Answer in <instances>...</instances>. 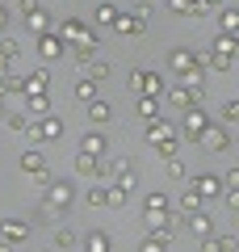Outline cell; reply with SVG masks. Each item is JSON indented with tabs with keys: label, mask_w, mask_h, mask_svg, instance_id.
<instances>
[{
	"label": "cell",
	"mask_w": 239,
	"mask_h": 252,
	"mask_svg": "<svg viewBox=\"0 0 239 252\" xmlns=\"http://www.w3.org/2000/svg\"><path fill=\"white\" fill-rule=\"evenodd\" d=\"M89 122L92 126H105V122H114V105H109V101H89Z\"/></svg>",
	"instance_id": "cell-14"
},
{
	"label": "cell",
	"mask_w": 239,
	"mask_h": 252,
	"mask_svg": "<svg viewBox=\"0 0 239 252\" xmlns=\"http://www.w3.org/2000/svg\"><path fill=\"white\" fill-rule=\"evenodd\" d=\"M21 172H26V177H34V181H42V185H51V164H46V156L42 152H34V147H30L26 156H21Z\"/></svg>",
	"instance_id": "cell-3"
},
{
	"label": "cell",
	"mask_w": 239,
	"mask_h": 252,
	"mask_svg": "<svg viewBox=\"0 0 239 252\" xmlns=\"http://www.w3.org/2000/svg\"><path fill=\"white\" fill-rule=\"evenodd\" d=\"M210 51H214V55H227V59H235V55H239V38H231V34H218Z\"/></svg>",
	"instance_id": "cell-22"
},
{
	"label": "cell",
	"mask_w": 239,
	"mask_h": 252,
	"mask_svg": "<svg viewBox=\"0 0 239 252\" xmlns=\"http://www.w3.org/2000/svg\"><path fill=\"white\" fill-rule=\"evenodd\" d=\"M222 122H227V126H239V97H231L227 105H222Z\"/></svg>",
	"instance_id": "cell-32"
},
{
	"label": "cell",
	"mask_w": 239,
	"mask_h": 252,
	"mask_svg": "<svg viewBox=\"0 0 239 252\" xmlns=\"http://www.w3.org/2000/svg\"><path fill=\"white\" fill-rule=\"evenodd\" d=\"M4 76H9V59H0V80H4Z\"/></svg>",
	"instance_id": "cell-47"
},
{
	"label": "cell",
	"mask_w": 239,
	"mask_h": 252,
	"mask_svg": "<svg viewBox=\"0 0 239 252\" xmlns=\"http://www.w3.org/2000/svg\"><path fill=\"white\" fill-rule=\"evenodd\" d=\"M38 55H42V59H63L67 46H63V38L55 34V30H46V34H38Z\"/></svg>",
	"instance_id": "cell-8"
},
{
	"label": "cell",
	"mask_w": 239,
	"mask_h": 252,
	"mask_svg": "<svg viewBox=\"0 0 239 252\" xmlns=\"http://www.w3.org/2000/svg\"><path fill=\"white\" fill-rule=\"evenodd\" d=\"M105 206H109V210H122V206H126V189L105 185Z\"/></svg>",
	"instance_id": "cell-28"
},
{
	"label": "cell",
	"mask_w": 239,
	"mask_h": 252,
	"mask_svg": "<svg viewBox=\"0 0 239 252\" xmlns=\"http://www.w3.org/2000/svg\"><path fill=\"white\" fill-rule=\"evenodd\" d=\"M189 231H193L197 240H214V219H210V215H197V210H193V219H189Z\"/></svg>",
	"instance_id": "cell-16"
},
{
	"label": "cell",
	"mask_w": 239,
	"mask_h": 252,
	"mask_svg": "<svg viewBox=\"0 0 239 252\" xmlns=\"http://www.w3.org/2000/svg\"><path fill=\"white\" fill-rule=\"evenodd\" d=\"M155 152H159V160H177V156H180V135H172L168 143H159Z\"/></svg>",
	"instance_id": "cell-31"
},
{
	"label": "cell",
	"mask_w": 239,
	"mask_h": 252,
	"mask_svg": "<svg viewBox=\"0 0 239 252\" xmlns=\"http://www.w3.org/2000/svg\"><path fill=\"white\" fill-rule=\"evenodd\" d=\"M0 240H9V244L30 240V223L26 219H4V223H0Z\"/></svg>",
	"instance_id": "cell-12"
},
{
	"label": "cell",
	"mask_w": 239,
	"mask_h": 252,
	"mask_svg": "<svg viewBox=\"0 0 239 252\" xmlns=\"http://www.w3.org/2000/svg\"><path fill=\"white\" fill-rule=\"evenodd\" d=\"M55 248L71 252V248H76V231H71V227H59V231H55Z\"/></svg>",
	"instance_id": "cell-27"
},
{
	"label": "cell",
	"mask_w": 239,
	"mask_h": 252,
	"mask_svg": "<svg viewBox=\"0 0 239 252\" xmlns=\"http://www.w3.org/2000/svg\"><path fill=\"white\" fill-rule=\"evenodd\" d=\"M126 89H130V93H139V97H143V67H134V72L126 76Z\"/></svg>",
	"instance_id": "cell-39"
},
{
	"label": "cell",
	"mask_w": 239,
	"mask_h": 252,
	"mask_svg": "<svg viewBox=\"0 0 239 252\" xmlns=\"http://www.w3.org/2000/svg\"><path fill=\"white\" fill-rule=\"evenodd\" d=\"M9 130L13 135H30V118L26 114H9Z\"/></svg>",
	"instance_id": "cell-33"
},
{
	"label": "cell",
	"mask_w": 239,
	"mask_h": 252,
	"mask_svg": "<svg viewBox=\"0 0 239 252\" xmlns=\"http://www.w3.org/2000/svg\"><path fill=\"white\" fill-rule=\"evenodd\" d=\"M17 55H21V46L13 42V38H0V59H9V63H13Z\"/></svg>",
	"instance_id": "cell-35"
},
{
	"label": "cell",
	"mask_w": 239,
	"mask_h": 252,
	"mask_svg": "<svg viewBox=\"0 0 239 252\" xmlns=\"http://www.w3.org/2000/svg\"><path fill=\"white\" fill-rule=\"evenodd\" d=\"M26 26L34 30V34H46V30H55V26H51V13H46L42 4H38L34 13H26Z\"/></svg>",
	"instance_id": "cell-19"
},
{
	"label": "cell",
	"mask_w": 239,
	"mask_h": 252,
	"mask_svg": "<svg viewBox=\"0 0 239 252\" xmlns=\"http://www.w3.org/2000/svg\"><path fill=\"white\" fill-rule=\"evenodd\" d=\"M109 248H114V240H109V231H101V227L84 235V252H109Z\"/></svg>",
	"instance_id": "cell-17"
},
{
	"label": "cell",
	"mask_w": 239,
	"mask_h": 252,
	"mask_svg": "<svg viewBox=\"0 0 239 252\" xmlns=\"http://www.w3.org/2000/svg\"><path fill=\"white\" fill-rule=\"evenodd\" d=\"M227 206H231V215H239V189H227Z\"/></svg>",
	"instance_id": "cell-43"
},
{
	"label": "cell",
	"mask_w": 239,
	"mask_h": 252,
	"mask_svg": "<svg viewBox=\"0 0 239 252\" xmlns=\"http://www.w3.org/2000/svg\"><path fill=\"white\" fill-rule=\"evenodd\" d=\"M76 97L84 101V105H89V101H97V97H101V93H97V80H89V76H84V80L76 84Z\"/></svg>",
	"instance_id": "cell-26"
},
{
	"label": "cell",
	"mask_w": 239,
	"mask_h": 252,
	"mask_svg": "<svg viewBox=\"0 0 239 252\" xmlns=\"http://www.w3.org/2000/svg\"><path fill=\"white\" fill-rule=\"evenodd\" d=\"M197 63H202V55H197V51H189V46H172V51H168V67H172V72H189V67H197Z\"/></svg>",
	"instance_id": "cell-7"
},
{
	"label": "cell",
	"mask_w": 239,
	"mask_h": 252,
	"mask_svg": "<svg viewBox=\"0 0 239 252\" xmlns=\"http://www.w3.org/2000/svg\"><path fill=\"white\" fill-rule=\"evenodd\" d=\"M105 135H101V130H89V135H84V139H80V152H84V156H105Z\"/></svg>",
	"instance_id": "cell-15"
},
{
	"label": "cell",
	"mask_w": 239,
	"mask_h": 252,
	"mask_svg": "<svg viewBox=\"0 0 239 252\" xmlns=\"http://www.w3.org/2000/svg\"><path fill=\"white\" fill-rule=\"evenodd\" d=\"M143 4H147V9H155V0H143Z\"/></svg>",
	"instance_id": "cell-48"
},
{
	"label": "cell",
	"mask_w": 239,
	"mask_h": 252,
	"mask_svg": "<svg viewBox=\"0 0 239 252\" xmlns=\"http://www.w3.org/2000/svg\"><path fill=\"white\" fill-rule=\"evenodd\" d=\"M202 9H227V0H202Z\"/></svg>",
	"instance_id": "cell-46"
},
{
	"label": "cell",
	"mask_w": 239,
	"mask_h": 252,
	"mask_svg": "<svg viewBox=\"0 0 239 252\" xmlns=\"http://www.w3.org/2000/svg\"><path fill=\"white\" fill-rule=\"evenodd\" d=\"M51 89V67H38L34 76H26V93H46Z\"/></svg>",
	"instance_id": "cell-21"
},
{
	"label": "cell",
	"mask_w": 239,
	"mask_h": 252,
	"mask_svg": "<svg viewBox=\"0 0 239 252\" xmlns=\"http://www.w3.org/2000/svg\"><path fill=\"white\" fill-rule=\"evenodd\" d=\"M89 206H97V210L105 206V185H101V181H97V185L89 189Z\"/></svg>",
	"instance_id": "cell-38"
},
{
	"label": "cell",
	"mask_w": 239,
	"mask_h": 252,
	"mask_svg": "<svg viewBox=\"0 0 239 252\" xmlns=\"http://www.w3.org/2000/svg\"><path fill=\"white\" fill-rule=\"evenodd\" d=\"M214 252H239V240L235 235H222V240H214Z\"/></svg>",
	"instance_id": "cell-40"
},
{
	"label": "cell",
	"mask_w": 239,
	"mask_h": 252,
	"mask_svg": "<svg viewBox=\"0 0 239 252\" xmlns=\"http://www.w3.org/2000/svg\"><path fill=\"white\" fill-rule=\"evenodd\" d=\"M210 126H214L210 114H206L202 105H193V109H185V118H180V130H177V135L185 139V143H202V135L210 130Z\"/></svg>",
	"instance_id": "cell-2"
},
{
	"label": "cell",
	"mask_w": 239,
	"mask_h": 252,
	"mask_svg": "<svg viewBox=\"0 0 239 252\" xmlns=\"http://www.w3.org/2000/svg\"><path fill=\"white\" fill-rule=\"evenodd\" d=\"M180 84H185V89H206V63H197V67L180 72Z\"/></svg>",
	"instance_id": "cell-24"
},
{
	"label": "cell",
	"mask_w": 239,
	"mask_h": 252,
	"mask_svg": "<svg viewBox=\"0 0 239 252\" xmlns=\"http://www.w3.org/2000/svg\"><path fill=\"white\" fill-rule=\"evenodd\" d=\"M168 9L172 13H180V17H202V0H168Z\"/></svg>",
	"instance_id": "cell-23"
},
{
	"label": "cell",
	"mask_w": 239,
	"mask_h": 252,
	"mask_svg": "<svg viewBox=\"0 0 239 252\" xmlns=\"http://www.w3.org/2000/svg\"><path fill=\"white\" fill-rule=\"evenodd\" d=\"M180 206H185L189 215H193V210L202 206V193H193V189H185V193H180Z\"/></svg>",
	"instance_id": "cell-37"
},
{
	"label": "cell",
	"mask_w": 239,
	"mask_h": 252,
	"mask_svg": "<svg viewBox=\"0 0 239 252\" xmlns=\"http://www.w3.org/2000/svg\"><path fill=\"white\" fill-rule=\"evenodd\" d=\"M76 172H80V177H89V181H105L109 177V164L101 160V156H84V152H80L76 156Z\"/></svg>",
	"instance_id": "cell-6"
},
{
	"label": "cell",
	"mask_w": 239,
	"mask_h": 252,
	"mask_svg": "<svg viewBox=\"0 0 239 252\" xmlns=\"http://www.w3.org/2000/svg\"><path fill=\"white\" fill-rule=\"evenodd\" d=\"M17 9H21V13H34V9H38V0H17Z\"/></svg>",
	"instance_id": "cell-45"
},
{
	"label": "cell",
	"mask_w": 239,
	"mask_h": 252,
	"mask_svg": "<svg viewBox=\"0 0 239 252\" xmlns=\"http://www.w3.org/2000/svg\"><path fill=\"white\" fill-rule=\"evenodd\" d=\"M172 135H177V126H172L168 118H151V122H147V143H151V147H159V143H168Z\"/></svg>",
	"instance_id": "cell-9"
},
{
	"label": "cell",
	"mask_w": 239,
	"mask_h": 252,
	"mask_svg": "<svg viewBox=\"0 0 239 252\" xmlns=\"http://www.w3.org/2000/svg\"><path fill=\"white\" fill-rule=\"evenodd\" d=\"M118 21V9L114 4H97V26H114Z\"/></svg>",
	"instance_id": "cell-34"
},
{
	"label": "cell",
	"mask_w": 239,
	"mask_h": 252,
	"mask_svg": "<svg viewBox=\"0 0 239 252\" xmlns=\"http://www.w3.org/2000/svg\"><path fill=\"white\" fill-rule=\"evenodd\" d=\"M168 177L172 181H185V160H168Z\"/></svg>",
	"instance_id": "cell-41"
},
{
	"label": "cell",
	"mask_w": 239,
	"mask_h": 252,
	"mask_svg": "<svg viewBox=\"0 0 239 252\" xmlns=\"http://www.w3.org/2000/svg\"><path fill=\"white\" fill-rule=\"evenodd\" d=\"M139 118H159V97H139Z\"/></svg>",
	"instance_id": "cell-29"
},
{
	"label": "cell",
	"mask_w": 239,
	"mask_h": 252,
	"mask_svg": "<svg viewBox=\"0 0 239 252\" xmlns=\"http://www.w3.org/2000/svg\"><path fill=\"white\" fill-rule=\"evenodd\" d=\"M202 63H206V67H214V72H231V59H227V55H214V51H206Z\"/></svg>",
	"instance_id": "cell-30"
},
{
	"label": "cell",
	"mask_w": 239,
	"mask_h": 252,
	"mask_svg": "<svg viewBox=\"0 0 239 252\" xmlns=\"http://www.w3.org/2000/svg\"><path fill=\"white\" fill-rule=\"evenodd\" d=\"M4 30H9V9L0 4V38H4Z\"/></svg>",
	"instance_id": "cell-44"
},
{
	"label": "cell",
	"mask_w": 239,
	"mask_h": 252,
	"mask_svg": "<svg viewBox=\"0 0 239 252\" xmlns=\"http://www.w3.org/2000/svg\"><path fill=\"white\" fill-rule=\"evenodd\" d=\"M26 101H30V114H34V118L51 114V97H46V93H26Z\"/></svg>",
	"instance_id": "cell-25"
},
{
	"label": "cell",
	"mask_w": 239,
	"mask_h": 252,
	"mask_svg": "<svg viewBox=\"0 0 239 252\" xmlns=\"http://www.w3.org/2000/svg\"><path fill=\"white\" fill-rule=\"evenodd\" d=\"M143 26H147V21H143V17H134V13H118V21H114V30H118L122 38L143 34Z\"/></svg>",
	"instance_id": "cell-13"
},
{
	"label": "cell",
	"mask_w": 239,
	"mask_h": 252,
	"mask_svg": "<svg viewBox=\"0 0 239 252\" xmlns=\"http://www.w3.org/2000/svg\"><path fill=\"white\" fill-rule=\"evenodd\" d=\"M189 189H193V193H202V202H206V198H218V193H222V177L202 172V177H193V185H189Z\"/></svg>",
	"instance_id": "cell-10"
},
{
	"label": "cell",
	"mask_w": 239,
	"mask_h": 252,
	"mask_svg": "<svg viewBox=\"0 0 239 252\" xmlns=\"http://www.w3.org/2000/svg\"><path fill=\"white\" fill-rule=\"evenodd\" d=\"M218 34L239 38V9H222V13H218Z\"/></svg>",
	"instance_id": "cell-20"
},
{
	"label": "cell",
	"mask_w": 239,
	"mask_h": 252,
	"mask_svg": "<svg viewBox=\"0 0 239 252\" xmlns=\"http://www.w3.org/2000/svg\"><path fill=\"white\" fill-rule=\"evenodd\" d=\"M30 135H34L38 143H55V139H63V118H55V114H46V118H34Z\"/></svg>",
	"instance_id": "cell-4"
},
{
	"label": "cell",
	"mask_w": 239,
	"mask_h": 252,
	"mask_svg": "<svg viewBox=\"0 0 239 252\" xmlns=\"http://www.w3.org/2000/svg\"><path fill=\"white\" fill-rule=\"evenodd\" d=\"M51 252H59V248H51Z\"/></svg>",
	"instance_id": "cell-50"
},
{
	"label": "cell",
	"mask_w": 239,
	"mask_h": 252,
	"mask_svg": "<svg viewBox=\"0 0 239 252\" xmlns=\"http://www.w3.org/2000/svg\"><path fill=\"white\" fill-rule=\"evenodd\" d=\"M202 147H206V152H227V147H231V130H227V126H210V130L202 135Z\"/></svg>",
	"instance_id": "cell-11"
},
{
	"label": "cell",
	"mask_w": 239,
	"mask_h": 252,
	"mask_svg": "<svg viewBox=\"0 0 239 252\" xmlns=\"http://www.w3.org/2000/svg\"><path fill=\"white\" fill-rule=\"evenodd\" d=\"M0 109H4V93H0Z\"/></svg>",
	"instance_id": "cell-49"
},
{
	"label": "cell",
	"mask_w": 239,
	"mask_h": 252,
	"mask_svg": "<svg viewBox=\"0 0 239 252\" xmlns=\"http://www.w3.org/2000/svg\"><path fill=\"white\" fill-rule=\"evenodd\" d=\"M143 210H168V193H147Z\"/></svg>",
	"instance_id": "cell-36"
},
{
	"label": "cell",
	"mask_w": 239,
	"mask_h": 252,
	"mask_svg": "<svg viewBox=\"0 0 239 252\" xmlns=\"http://www.w3.org/2000/svg\"><path fill=\"white\" fill-rule=\"evenodd\" d=\"M164 93H168L164 89V76L159 72H143V97H159L164 101Z\"/></svg>",
	"instance_id": "cell-18"
},
{
	"label": "cell",
	"mask_w": 239,
	"mask_h": 252,
	"mask_svg": "<svg viewBox=\"0 0 239 252\" xmlns=\"http://www.w3.org/2000/svg\"><path fill=\"white\" fill-rule=\"evenodd\" d=\"M139 252H168V244H159V240H151V235H147V240L139 244Z\"/></svg>",
	"instance_id": "cell-42"
},
{
	"label": "cell",
	"mask_w": 239,
	"mask_h": 252,
	"mask_svg": "<svg viewBox=\"0 0 239 252\" xmlns=\"http://www.w3.org/2000/svg\"><path fill=\"white\" fill-rule=\"evenodd\" d=\"M71 202H76V189H71V181H51V185H46V198H42V215L63 219V215L71 210Z\"/></svg>",
	"instance_id": "cell-1"
},
{
	"label": "cell",
	"mask_w": 239,
	"mask_h": 252,
	"mask_svg": "<svg viewBox=\"0 0 239 252\" xmlns=\"http://www.w3.org/2000/svg\"><path fill=\"white\" fill-rule=\"evenodd\" d=\"M168 105H180V109H193V105H202L206 101V89H185V84H172L168 93Z\"/></svg>",
	"instance_id": "cell-5"
}]
</instances>
